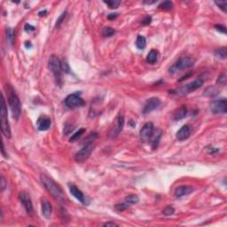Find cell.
Wrapping results in <instances>:
<instances>
[{"instance_id":"6da1fadb","label":"cell","mask_w":227,"mask_h":227,"mask_svg":"<svg viewBox=\"0 0 227 227\" xmlns=\"http://www.w3.org/2000/svg\"><path fill=\"white\" fill-rule=\"evenodd\" d=\"M41 181L45 189L52 194V196L55 200H58L59 201H65V194L59 184H57L55 181L45 174H41Z\"/></svg>"},{"instance_id":"7a4b0ae2","label":"cell","mask_w":227,"mask_h":227,"mask_svg":"<svg viewBox=\"0 0 227 227\" xmlns=\"http://www.w3.org/2000/svg\"><path fill=\"white\" fill-rule=\"evenodd\" d=\"M5 90H6L8 104H9V107H10L13 117L15 119L16 121H18L21 114V100H20L19 97L17 96L14 90L13 89V87L11 85L6 84L5 85Z\"/></svg>"},{"instance_id":"3957f363","label":"cell","mask_w":227,"mask_h":227,"mask_svg":"<svg viewBox=\"0 0 227 227\" xmlns=\"http://www.w3.org/2000/svg\"><path fill=\"white\" fill-rule=\"evenodd\" d=\"M2 106H1V130L2 133L5 136V138L10 139L11 138V129L10 124L8 122V114H7V108H6V103H5V98L4 96H2Z\"/></svg>"},{"instance_id":"277c9868","label":"cell","mask_w":227,"mask_h":227,"mask_svg":"<svg viewBox=\"0 0 227 227\" xmlns=\"http://www.w3.org/2000/svg\"><path fill=\"white\" fill-rule=\"evenodd\" d=\"M193 63H194V61L191 57H182L170 67L169 72L170 74H175L178 71L186 70V69H188L193 67Z\"/></svg>"},{"instance_id":"5b68a950","label":"cell","mask_w":227,"mask_h":227,"mask_svg":"<svg viewBox=\"0 0 227 227\" xmlns=\"http://www.w3.org/2000/svg\"><path fill=\"white\" fill-rule=\"evenodd\" d=\"M48 67L56 78L57 82L61 83V61L56 55H51L48 61Z\"/></svg>"},{"instance_id":"8992f818","label":"cell","mask_w":227,"mask_h":227,"mask_svg":"<svg viewBox=\"0 0 227 227\" xmlns=\"http://www.w3.org/2000/svg\"><path fill=\"white\" fill-rule=\"evenodd\" d=\"M94 145L92 143H86L75 155V160L78 163H83L88 160L91 154L92 153Z\"/></svg>"},{"instance_id":"52a82bcc","label":"cell","mask_w":227,"mask_h":227,"mask_svg":"<svg viewBox=\"0 0 227 227\" xmlns=\"http://www.w3.org/2000/svg\"><path fill=\"white\" fill-rule=\"evenodd\" d=\"M65 105L69 108H77L84 105L83 99L81 98L80 93H72L69 94L67 98H65Z\"/></svg>"},{"instance_id":"ba28073f","label":"cell","mask_w":227,"mask_h":227,"mask_svg":"<svg viewBox=\"0 0 227 227\" xmlns=\"http://www.w3.org/2000/svg\"><path fill=\"white\" fill-rule=\"evenodd\" d=\"M210 110L214 114H224L227 112V101L225 98L213 100L210 103Z\"/></svg>"},{"instance_id":"9c48e42d","label":"cell","mask_w":227,"mask_h":227,"mask_svg":"<svg viewBox=\"0 0 227 227\" xmlns=\"http://www.w3.org/2000/svg\"><path fill=\"white\" fill-rule=\"evenodd\" d=\"M124 118L123 115L119 114L118 116L115 118L114 124L113 127L111 128L109 131V138L110 139H115L116 137H118L119 134L122 132V130L124 129Z\"/></svg>"},{"instance_id":"30bf717a","label":"cell","mask_w":227,"mask_h":227,"mask_svg":"<svg viewBox=\"0 0 227 227\" xmlns=\"http://www.w3.org/2000/svg\"><path fill=\"white\" fill-rule=\"evenodd\" d=\"M155 130V126L152 123H146L144 124V126L141 128L140 131V140L144 143L149 142L152 135L154 133Z\"/></svg>"},{"instance_id":"8fae6325","label":"cell","mask_w":227,"mask_h":227,"mask_svg":"<svg viewBox=\"0 0 227 227\" xmlns=\"http://www.w3.org/2000/svg\"><path fill=\"white\" fill-rule=\"evenodd\" d=\"M203 80L201 78H198L196 80H194L193 82H192L190 83H187L186 85H185L184 87L180 88L178 91H177V93H181V94H186V93H190L196 91L197 89L201 88L203 85Z\"/></svg>"},{"instance_id":"7c38bea8","label":"cell","mask_w":227,"mask_h":227,"mask_svg":"<svg viewBox=\"0 0 227 227\" xmlns=\"http://www.w3.org/2000/svg\"><path fill=\"white\" fill-rule=\"evenodd\" d=\"M19 200L22 204V206L24 207V209H26L27 213L29 215H32L33 213V204L31 201L30 195L25 191H21L19 193Z\"/></svg>"},{"instance_id":"4fadbf2b","label":"cell","mask_w":227,"mask_h":227,"mask_svg":"<svg viewBox=\"0 0 227 227\" xmlns=\"http://www.w3.org/2000/svg\"><path fill=\"white\" fill-rule=\"evenodd\" d=\"M68 189H69L70 193H71L73 196L75 197L77 201H80L81 203L85 204V205H87L88 203H89V201H87V199H86V197L84 196V194H83V193L81 192V190L78 189L77 187L75 186V185L69 184V185H68Z\"/></svg>"},{"instance_id":"5bb4252c","label":"cell","mask_w":227,"mask_h":227,"mask_svg":"<svg viewBox=\"0 0 227 227\" xmlns=\"http://www.w3.org/2000/svg\"><path fill=\"white\" fill-rule=\"evenodd\" d=\"M161 104V100L158 98H149L144 106L143 108V113L148 114L151 113L152 111H154Z\"/></svg>"},{"instance_id":"9a60e30c","label":"cell","mask_w":227,"mask_h":227,"mask_svg":"<svg viewBox=\"0 0 227 227\" xmlns=\"http://www.w3.org/2000/svg\"><path fill=\"white\" fill-rule=\"evenodd\" d=\"M51 124H52L51 119L49 118L48 116L42 115V116H40L39 118L37 119L36 127L40 131H45V130H48V129H50Z\"/></svg>"},{"instance_id":"2e32d148","label":"cell","mask_w":227,"mask_h":227,"mask_svg":"<svg viewBox=\"0 0 227 227\" xmlns=\"http://www.w3.org/2000/svg\"><path fill=\"white\" fill-rule=\"evenodd\" d=\"M191 132H192L191 126L188 125V124H186V125L182 126L180 128V129L177 132L176 137H177V139L178 140L183 141V140H187V139L190 137Z\"/></svg>"},{"instance_id":"e0dca14e","label":"cell","mask_w":227,"mask_h":227,"mask_svg":"<svg viewBox=\"0 0 227 227\" xmlns=\"http://www.w3.org/2000/svg\"><path fill=\"white\" fill-rule=\"evenodd\" d=\"M41 206H42V214L45 218H50L52 215V205L50 203V201H48L45 198H42L41 200Z\"/></svg>"},{"instance_id":"ac0fdd59","label":"cell","mask_w":227,"mask_h":227,"mask_svg":"<svg viewBox=\"0 0 227 227\" xmlns=\"http://www.w3.org/2000/svg\"><path fill=\"white\" fill-rule=\"evenodd\" d=\"M193 191V188L192 186H178L175 190V197L176 198H181L183 196H186L188 194L192 193Z\"/></svg>"},{"instance_id":"d6986e66","label":"cell","mask_w":227,"mask_h":227,"mask_svg":"<svg viewBox=\"0 0 227 227\" xmlns=\"http://www.w3.org/2000/svg\"><path fill=\"white\" fill-rule=\"evenodd\" d=\"M161 135H162V131L160 129H156L154 130V133L152 135V138H151V145H152V147L153 149L157 148L158 144L160 142L161 138Z\"/></svg>"},{"instance_id":"ffe728a7","label":"cell","mask_w":227,"mask_h":227,"mask_svg":"<svg viewBox=\"0 0 227 227\" xmlns=\"http://www.w3.org/2000/svg\"><path fill=\"white\" fill-rule=\"evenodd\" d=\"M187 114V108L186 106H181L178 109L176 110V112L173 114V119L175 121H180L186 116Z\"/></svg>"},{"instance_id":"44dd1931","label":"cell","mask_w":227,"mask_h":227,"mask_svg":"<svg viewBox=\"0 0 227 227\" xmlns=\"http://www.w3.org/2000/svg\"><path fill=\"white\" fill-rule=\"evenodd\" d=\"M158 57H159V52L158 51H156L155 49L151 50L149 53L147 54L146 56V61L148 62L149 64H155L158 61Z\"/></svg>"},{"instance_id":"7402d4cb","label":"cell","mask_w":227,"mask_h":227,"mask_svg":"<svg viewBox=\"0 0 227 227\" xmlns=\"http://www.w3.org/2000/svg\"><path fill=\"white\" fill-rule=\"evenodd\" d=\"M146 45V40L143 36H138L137 40H136V46L140 50H143Z\"/></svg>"},{"instance_id":"603a6c76","label":"cell","mask_w":227,"mask_h":227,"mask_svg":"<svg viewBox=\"0 0 227 227\" xmlns=\"http://www.w3.org/2000/svg\"><path fill=\"white\" fill-rule=\"evenodd\" d=\"M6 39L11 45H13V43H14V32L11 28L7 29V30H6Z\"/></svg>"},{"instance_id":"cb8c5ba5","label":"cell","mask_w":227,"mask_h":227,"mask_svg":"<svg viewBox=\"0 0 227 227\" xmlns=\"http://www.w3.org/2000/svg\"><path fill=\"white\" fill-rule=\"evenodd\" d=\"M85 132V129L84 128H82V129H80L78 131H77L76 133L74 135H72L71 136V138H70V140H69V141L70 142H75V141H77L83 135V133Z\"/></svg>"},{"instance_id":"d4e9b609","label":"cell","mask_w":227,"mask_h":227,"mask_svg":"<svg viewBox=\"0 0 227 227\" xmlns=\"http://www.w3.org/2000/svg\"><path fill=\"white\" fill-rule=\"evenodd\" d=\"M140 201L139 197L137 196L136 194H129L128 196L125 198V202H127L128 204L131 205V204H136L138 203Z\"/></svg>"},{"instance_id":"484cf974","label":"cell","mask_w":227,"mask_h":227,"mask_svg":"<svg viewBox=\"0 0 227 227\" xmlns=\"http://www.w3.org/2000/svg\"><path fill=\"white\" fill-rule=\"evenodd\" d=\"M215 54L217 58L219 59H222V60H225L227 57V52H226V48L223 47V48H220V49H217V51L215 52Z\"/></svg>"},{"instance_id":"4316f807","label":"cell","mask_w":227,"mask_h":227,"mask_svg":"<svg viewBox=\"0 0 227 227\" xmlns=\"http://www.w3.org/2000/svg\"><path fill=\"white\" fill-rule=\"evenodd\" d=\"M114 33H115V30L111 27H105L102 30V35L104 36H108V37L112 36Z\"/></svg>"},{"instance_id":"83f0119b","label":"cell","mask_w":227,"mask_h":227,"mask_svg":"<svg viewBox=\"0 0 227 227\" xmlns=\"http://www.w3.org/2000/svg\"><path fill=\"white\" fill-rule=\"evenodd\" d=\"M172 7H173V4L170 1H164V2H161L159 5V8L163 9V10H170Z\"/></svg>"},{"instance_id":"f1b7e54d","label":"cell","mask_w":227,"mask_h":227,"mask_svg":"<svg viewBox=\"0 0 227 227\" xmlns=\"http://www.w3.org/2000/svg\"><path fill=\"white\" fill-rule=\"evenodd\" d=\"M129 207V204H128L127 202H124V203H120V204H116L114 206V209L115 210H117L118 212H122L126 210Z\"/></svg>"},{"instance_id":"f546056e","label":"cell","mask_w":227,"mask_h":227,"mask_svg":"<svg viewBox=\"0 0 227 227\" xmlns=\"http://www.w3.org/2000/svg\"><path fill=\"white\" fill-rule=\"evenodd\" d=\"M106 5H108L109 6V8L113 9V8H117L119 6V5L121 4L120 1H117V0H110V1H105L104 2Z\"/></svg>"},{"instance_id":"4dcf8cb0","label":"cell","mask_w":227,"mask_h":227,"mask_svg":"<svg viewBox=\"0 0 227 227\" xmlns=\"http://www.w3.org/2000/svg\"><path fill=\"white\" fill-rule=\"evenodd\" d=\"M66 16H67V12H63L61 14V16L58 18V20H57V21H56V24H55L56 29H59L60 27L61 26V24L63 23L64 20H65Z\"/></svg>"},{"instance_id":"1f68e13d","label":"cell","mask_w":227,"mask_h":227,"mask_svg":"<svg viewBox=\"0 0 227 227\" xmlns=\"http://www.w3.org/2000/svg\"><path fill=\"white\" fill-rule=\"evenodd\" d=\"M174 212H175V209H174V208L171 206H168L166 207L165 209H164V210L162 211V213L165 215V216H171V215H173L174 214Z\"/></svg>"},{"instance_id":"d6a6232c","label":"cell","mask_w":227,"mask_h":227,"mask_svg":"<svg viewBox=\"0 0 227 227\" xmlns=\"http://www.w3.org/2000/svg\"><path fill=\"white\" fill-rule=\"evenodd\" d=\"M215 4L220 8V9H222L224 12H226V7H227V4H226V1H220V2H218V1H216L215 2Z\"/></svg>"},{"instance_id":"836d02e7","label":"cell","mask_w":227,"mask_h":227,"mask_svg":"<svg viewBox=\"0 0 227 227\" xmlns=\"http://www.w3.org/2000/svg\"><path fill=\"white\" fill-rule=\"evenodd\" d=\"M217 83H220V85H225V83H226V78H225V75L223 74V75H220L219 77L217 79Z\"/></svg>"},{"instance_id":"e575fe53","label":"cell","mask_w":227,"mask_h":227,"mask_svg":"<svg viewBox=\"0 0 227 227\" xmlns=\"http://www.w3.org/2000/svg\"><path fill=\"white\" fill-rule=\"evenodd\" d=\"M215 29H217V31H219L220 33H223V34H226V28L224 26H223L221 24H217L215 25Z\"/></svg>"},{"instance_id":"d590c367","label":"cell","mask_w":227,"mask_h":227,"mask_svg":"<svg viewBox=\"0 0 227 227\" xmlns=\"http://www.w3.org/2000/svg\"><path fill=\"white\" fill-rule=\"evenodd\" d=\"M61 69L62 71L66 73H69L70 69H69V67H68V64L67 62H61Z\"/></svg>"},{"instance_id":"8d00e7d4","label":"cell","mask_w":227,"mask_h":227,"mask_svg":"<svg viewBox=\"0 0 227 227\" xmlns=\"http://www.w3.org/2000/svg\"><path fill=\"white\" fill-rule=\"evenodd\" d=\"M6 186H7V182L5 181V177H1V191H5Z\"/></svg>"},{"instance_id":"74e56055","label":"cell","mask_w":227,"mask_h":227,"mask_svg":"<svg viewBox=\"0 0 227 227\" xmlns=\"http://www.w3.org/2000/svg\"><path fill=\"white\" fill-rule=\"evenodd\" d=\"M151 21H152V18L150 17V16H146L145 19H143L142 20V21H141V23L143 24V25H148V24H150L151 23Z\"/></svg>"},{"instance_id":"f35d334b","label":"cell","mask_w":227,"mask_h":227,"mask_svg":"<svg viewBox=\"0 0 227 227\" xmlns=\"http://www.w3.org/2000/svg\"><path fill=\"white\" fill-rule=\"evenodd\" d=\"M25 30L26 31H34L35 30V27H33V26H31V25H29V24H26L25 25Z\"/></svg>"},{"instance_id":"ab89813d","label":"cell","mask_w":227,"mask_h":227,"mask_svg":"<svg viewBox=\"0 0 227 227\" xmlns=\"http://www.w3.org/2000/svg\"><path fill=\"white\" fill-rule=\"evenodd\" d=\"M104 226H118V224H115V223L114 222H107L103 224Z\"/></svg>"},{"instance_id":"60d3db41","label":"cell","mask_w":227,"mask_h":227,"mask_svg":"<svg viewBox=\"0 0 227 227\" xmlns=\"http://www.w3.org/2000/svg\"><path fill=\"white\" fill-rule=\"evenodd\" d=\"M117 16H118L117 13H110V14L108 16V18L109 20H114V19H115Z\"/></svg>"},{"instance_id":"b9f144b4","label":"cell","mask_w":227,"mask_h":227,"mask_svg":"<svg viewBox=\"0 0 227 227\" xmlns=\"http://www.w3.org/2000/svg\"><path fill=\"white\" fill-rule=\"evenodd\" d=\"M2 154H3V155L5 156V158H7V155H5V146H4V143H2Z\"/></svg>"},{"instance_id":"7bdbcfd3","label":"cell","mask_w":227,"mask_h":227,"mask_svg":"<svg viewBox=\"0 0 227 227\" xmlns=\"http://www.w3.org/2000/svg\"><path fill=\"white\" fill-rule=\"evenodd\" d=\"M145 4H147V5H151V4H154L155 3V1H144Z\"/></svg>"}]
</instances>
